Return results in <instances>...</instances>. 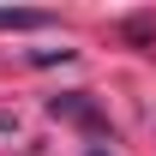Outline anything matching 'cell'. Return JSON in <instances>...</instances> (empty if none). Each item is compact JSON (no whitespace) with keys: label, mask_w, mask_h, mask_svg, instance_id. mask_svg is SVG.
Returning a JSON list of instances; mask_svg holds the SVG:
<instances>
[{"label":"cell","mask_w":156,"mask_h":156,"mask_svg":"<svg viewBox=\"0 0 156 156\" xmlns=\"http://www.w3.org/2000/svg\"><path fill=\"white\" fill-rule=\"evenodd\" d=\"M48 108H54L60 120H84V126H96V102L84 96V90H66V96H54Z\"/></svg>","instance_id":"6da1fadb"},{"label":"cell","mask_w":156,"mask_h":156,"mask_svg":"<svg viewBox=\"0 0 156 156\" xmlns=\"http://www.w3.org/2000/svg\"><path fill=\"white\" fill-rule=\"evenodd\" d=\"M42 24H54V18L30 12V6H0V30H42Z\"/></svg>","instance_id":"7a4b0ae2"}]
</instances>
